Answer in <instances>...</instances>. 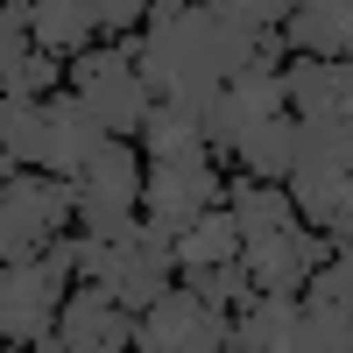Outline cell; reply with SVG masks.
<instances>
[{
	"label": "cell",
	"instance_id": "cell-15",
	"mask_svg": "<svg viewBox=\"0 0 353 353\" xmlns=\"http://www.w3.org/2000/svg\"><path fill=\"white\" fill-rule=\"evenodd\" d=\"M226 254H241V226H233L226 205H205L198 219L176 226V241H170V261L176 269H205V261H226Z\"/></svg>",
	"mask_w": 353,
	"mask_h": 353
},
{
	"label": "cell",
	"instance_id": "cell-6",
	"mask_svg": "<svg viewBox=\"0 0 353 353\" xmlns=\"http://www.w3.org/2000/svg\"><path fill=\"white\" fill-rule=\"evenodd\" d=\"M43 346H64V353H113V346H134V311L113 297L106 283L78 276V283L64 290V304H57Z\"/></svg>",
	"mask_w": 353,
	"mask_h": 353
},
{
	"label": "cell",
	"instance_id": "cell-3",
	"mask_svg": "<svg viewBox=\"0 0 353 353\" xmlns=\"http://www.w3.org/2000/svg\"><path fill=\"white\" fill-rule=\"evenodd\" d=\"M226 170H233L226 149H205V156H191V163H149V170H141V212H134V226L149 233V241L170 248L184 219H198L205 205H219Z\"/></svg>",
	"mask_w": 353,
	"mask_h": 353
},
{
	"label": "cell",
	"instance_id": "cell-14",
	"mask_svg": "<svg viewBox=\"0 0 353 353\" xmlns=\"http://www.w3.org/2000/svg\"><path fill=\"white\" fill-rule=\"evenodd\" d=\"M290 156H297V113H269V121H254L241 141H233V170L241 176H261V184H283L290 176Z\"/></svg>",
	"mask_w": 353,
	"mask_h": 353
},
{
	"label": "cell",
	"instance_id": "cell-13",
	"mask_svg": "<svg viewBox=\"0 0 353 353\" xmlns=\"http://www.w3.org/2000/svg\"><path fill=\"white\" fill-rule=\"evenodd\" d=\"M134 141H141V156H149V163H191V156L212 149L205 128H198V106H176V99H156L149 113H141Z\"/></svg>",
	"mask_w": 353,
	"mask_h": 353
},
{
	"label": "cell",
	"instance_id": "cell-16",
	"mask_svg": "<svg viewBox=\"0 0 353 353\" xmlns=\"http://www.w3.org/2000/svg\"><path fill=\"white\" fill-rule=\"evenodd\" d=\"M21 21H28V43H36V50H57V57H71L85 36H92V14H85L78 0H28Z\"/></svg>",
	"mask_w": 353,
	"mask_h": 353
},
{
	"label": "cell",
	"instance_id": "cell-21",
	"mask_svg": "<svg viewBox=\"0 0 353 353\" xmlns=\"http://www.w3.org/2000/svg\"><path fill=\"white\" fill-rule=\"evenodd\" d=\"M78 8L92 14V28L121 36V28H141V8H149V0H78Z\"/></svg>",
	"mask_w": 353,
	"mask_h": 353
},
{
	"label": "cell",
	"instance_id": "cell-22",
	"mask_svg": "<svg viewBox=\"0 0 353 353\" xmlns=\"http://www.w3.org/2000/svg\"><path fill=\"white\" fill-rule=\"evenodd\" d=\"M36 43H28V21H21V8H8V0H0V71L14 64V57H28Z\"/></svg>",
	"mask_w": 353,
	"mask_h": 353
},
{
	"label": "cell",
	"instance_id": "cell-5",
	"mask_svg": "<svg viewBox=\"0 0 353 353\" xmlns=\"http://www.w3.org/2000/svg\"><path fill=\"white\" fill-rule=\"evenodd\" d=\"M226 339H233V318L184 283H170L156 304L134 311V346H149V353H219Z\"/></svg>",
	"mask_w": 353,
	"mask_h": 353
},
{
	"label": "cell",
	"instance_id": "cell-23",
	"mask_svg": "<svg viewBox=\"0 0 353 353\" xmlns=\"http://www.w3.org/2000/svg\"><path fill=\"white\" fill-rule=\"evenodd\" d=\"M219 8H226V14H241L248 28H276L290 8H297V0H219Z\"/></svg>",
	"mask_w": 353,
	"mask_h": 353
},
{
	"label": "cell",
	"instance_id": "cell-20",
	"mask_svg": "<svg viewBox=\"0 0 353 353\" xmlns=\"http://www.w3.org/2000/svg\"><path fill=\"white\" fill-rule=\"evenodd\" d=\"M57 85H64V57L57 50H28L0 71V92H14V99H50Z\"/></svg>",
	"mask_w": 353,
	"mask_h": 353
},
{
	"label": "cell",
	"instance_id": "cell-24",
	"mask_svg": "<svg viewBox=\"0 0 353 353\" xmlns=\"http://www.w3.org/2000/svg\"><path fill=\"white\" fill-rule=\"evenodd\" d=\"M21 254H36V241H28V226L8 212V198H0V261H21Z\"/></svg>",
	"mask_w": 353,
	"mask_h": 353
},
{
	"label": "cell",
	"instance_id": "cell-2",
	"mask_svg": "<svg viewBox=\"0 0 353 353\" xmlns=\"http://www.w3.org/2000/svg\"><path fill=\"white\" fill-rule=\"evenodd\" d=\"M141 170H149L141 141L106 134L99 149L71 170V226H78V233H92V241L128 233L134 212H141Z\"/></svg>",
	"mask_w": 353,
	"mask_h": 353
},
{
	"label": "cell",
	"instance_id": "cell-4",
	"mask_svg": "<svg viewBox=\"0 0 353 353\" xmlns=\"http://www.w3.org/2000/svg\"><path fill=\"white\" fill-rule=\"evenodd\" d=\"M78 276L106 283L128 311H141V304H156L163 290L176 283V261H170V248H163V241H149L141 226L113 233V241H92V233H78Z\"/></svg>",
	"mask_w": 353,
	"mask_h": 353
},
{
	"label": "cell",
	"instance_id": "cell-7",
	"mask_svg": "<svg viewBox=\"0 0 353 353\" xmlns=\"http://www.w3.org/2000/svg\"><path fill=\"white\" fill-rule=\"evenodd\" d=\"M339 254L325 233H311V226H261V233H241V261H248V276L254 290H297L311 261H325Z\"/></svg>",
	"mask_w": 353,
	"mask_h": 353
},
{
	"label": "cell",
	"instance_id": "cell-1",
	"mask_svg": "<svg viewBox=\"0 0 353 353\" xmlns=\"http://www.w3.org/2000/svg\"><path fill=\"white\" fill-rule=\"evenodd\" d=\"M248 43H254V28L241 14H226L219 0H191L170 28L128 43V64L141 71V85H149L156 99L198 106V99H212L233 71H248Z\"/></svg>",
	"mask_w": 353,
	"mask_h": 353
},
{
	"label": "cell",
	"instance_id": "cell-8",
	"mask_svg": "<svg viewBox=\"0 0 353 353\" xmlns=\"http://www.w3.org/2000/svg\"><path fill=\"white\" fill-rule=\"evenodd\" d=\"M233 353H304V304L297 290H254L233 311Z\"/></svg>",
	"mask_w": 353,
	"mask_h": 353
},
{
	"label": "cell",
	"instance_id": "cell-27",
	"mask_svg": "<svg viewBox=\"0 0 353 353\" xmlns=\"http://www.w3.org/2000/svg\"><path fill=\"white\" fill-rule=\"evenodd\" d=\"M8 8H28V0H8Z\"/></svg>",
	"mask_w": 353,
	"mask_h": 353
},
{
	"label": "cell",
	"instance_id": "cell-11",
	"mask_svg": "<svg viewBox=\"0 0 353 353\" xmlns=\"http://www.w3.org/2000/svg\"><path fill=\"white\" fill-rule=\"evenodd\" d=\"M276 92L290 113H332L353 99V64L346 57H290L276 71Z\"/></svg>",
	"mask_w": 353,
	"mask_h": 353
},
{
	"label": "cell",
	"instance_id": "cell-17",
	"mask_svg": "<svg viewBox=\"0 0 353 353\" xmlns=\"http://www.w3.org/2000/svg\"><path fill=\"white\" fill-rule=\"evenodd\" d=\"M276 28H283V50L290 57H346L353 50V21L318 14V8H290Z\"/></svg>",
	"mask_w": 353,
	"mask_h": 353
},
{
	"label": "cell",
	"instance_id": "cell-25",
	"mask_svg": "<svg viewBox=\"0 0 353 353\" xmlns=\"http://www.w3.org/2000/svg\"><path fill=\"white\" fill-rule=\"evenodd\" d=\"M297 8H318V14H339V21H353V0H297Z\"/></svg>",
	"mask_w": 353,
	"mask_h": 353
},
{
	"label": "cell",
	"instance_id": "cell-10",
	"mask_svg": "<svg viewBox=\"0 0 353 353\" xmlns=\"http://www.w3.org/2000/svg\"><path fill=\"white\" fill-rule=\"evenodd\" d=\"M0 198H8V212L28 226V241H50V233H64L71 226V176H57V170H36V163H21L8 184H0Z\"/></svg>",
	"mask_w": 353,
	"mask_h": 353
},
{
	"label": "cell",
	"instance_id": "cell-9",
	"mask_svg": "<svg viewBox=\"0 0 353 353\" xmlns=\"http://www.w3.org/2000/svg\"><path fill=\"white\" fill-rule=\"evenodd\" d=\"M106 141V128L85 113V99L71 92V85H57V92L43 99V156H36V170H57V176H71L85 156H92Z\"/></svg>",
	"mask_w": 353,
	"mask_h": 353
},
{
	"label": "cell",
	"instance_id": "cell-19",
	"mask_svg": "<svg viewBox=\"0 0 353 353\" xmlns=\"http://www.w3.org/2000/svg\"><path fill=\"white\" fill-rule=\"evenodd\" d=\"M0 156H14V163H36L43 156V99L0 92Z\"/></svg>",
	"mask_w": 353,
	"mask_h": 353
},
{
	"label": "cell",
	"instance_id": "cell-26",
	"mask_svg": "<svg viewBox=\"0 0 353 353\" xmlns=\"http://www.w3.org/2000/svg\"><path fill=\"white\" fill-rule=\"evenodd\" d=\"M14 170H21V163H14V156H0V184H8V176H14Z\"/></svg>",
	"mask_w": 353,
	"mask_h": 353
},
{
	"label": "cell",
	"instance_id": "cell-12",
	"mask_svg": "<svg viewBox=\"0 0 353 353\" xmlns=\"http://www.w3.org/2000/svg\"><path fill=\"white\" fill-rule=\"evenodd\" d=\"M78 99H85V113H92L106 134H128V141H134V128H141V113L156 106V92L141 85L134 64H113V71H99V78H85Z\"/></svg>",
	"mask_w": 353,
	"mask_h": 353
},
{
	"label": "cell",
	"instance_id": "cell-18",
	"mask_svg": "<svg viewBox=\"0 0 353 353\" xmlns=\"http://www.w3.org/2000/svg\"><path fill=\"white\" fill-rule=\"evenodd\" d=\"M176 283H184V290H198L205 304H219L226 318H233V311H241V304L254 297V276H248V261H241V254L205 261V269H176Z\"/></svg>",
	"mask_w": 353,
	"mask_h": 353
}]
</instances>
